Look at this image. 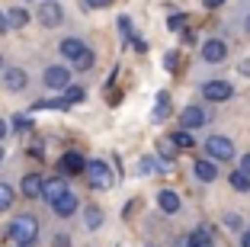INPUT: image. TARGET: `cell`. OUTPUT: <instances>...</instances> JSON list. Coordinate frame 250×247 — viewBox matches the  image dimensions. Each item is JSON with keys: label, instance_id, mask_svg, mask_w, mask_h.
<instances>
[{"label": "cell", "instance_id": "8", "mask_svg": "<svg viewBox=\"0 0 250 247\" xmlns=\"http://www.w3.org/2000/svg\"><path fill=\"white\" fill-rule=\"evenodd\" d=\"M67 84H71V74H67V67H48L45 71V87H52V90H64Z\"/></svg>", "mask_w": 250, "mask_h": 247}, {"label": "cell", "instance_id": "18", "mask_svg": "<svg viewBox=\"0 0 250 247\" xmlns=\"http://www.w3.org/2000/svg\"><path fill=\"white\" fill-rule=\"evenodd\" d=\"M228 183L237 189V193H247V189H250V174H244V170H234V174L228 177Z\"/></svg>", "mask_w": 250, "mask_h": 247}, {"label": "cell", "instance_id": "37", "mask_svg": "<svg viewBox=\"0 0 250 247\" xmlns=\"http://www.w3.org/2000/svg\"><path fill=\"white\" fill-rule=\"evenodd\" d=\"M0 71H3V55H0Z\"/></svg>", "mask_w": 250, "mask_h": 247}, {"label": "cell", "instance_id": "22", "mask_svg": "<svg viewBox=\"0 0 250 247\" xmlns=\"http://www.w3.org/2000/svg\"><path fill=\"white\" fill-rule=\"evenodd\" d=\"M83 96H87V93H83V87H74V84H67V87H64V100L71 103V106H74V103H81Z\"/></svg>", "mask_w": 250, "mask_h": 247}, {"label": "cell", "instance_id": "38", "mask_svg": "<svg viewBox=\"0 0 250 247\" xmlns=\"http://www.w3.org/2000/svg\"><path fill=\"white\" fill-rule=\"evenodd\" d=\"M247 32H250V16H247Z\"/></svg>", "mask_w": 250, "mask_h": 247}, {"label": "cell", "instance_id": "25", "mask_svg": "<svg viewBox=\"0 0 250 247\" xmlns=\"http://www.w3.org/2000/svg\"><path fill=\"white\" fill-rule=\"evenodd\" d=\"M157 148H161V157H173V154H177L173 138H161V141H157Z\"/></svg>", "mask_w": 250, "mask_h": 247}, {"label": "cell", "instance_id": "24", "mask_svg": "<svg viewBox=\"0 0 250 247\" xmlns=\"http://www.w3.org/2000/svg\"><path fill=\"white\" fill-rule=\"evenodd\" d=\"M173 145H177V148H192V145H196V141H192V135H189V129L173 132Z\"/></svg>", "mask_w": 250, "mask_h": 247}, {"label": "cell", "instance_id": "7", "mask_svg": "<svg viewBox=\"0 0 250 247\" xmlns=\"http://www.w3.org/2000/svg\"><path fill=\"white\" fill-rule=\"evenodd\" d=\"M58 167H61V174L74 177V174H83V167H87V160H83V154H77V151H67L64 157L58 160Z\"/></svg>", "mask_w": 250, "mask_h": 247}, {"label": "cell", "instance_id": "1", "mask_svg": "<svg viewBox=\"0 0 250 247\" xmlns=\"http://www.w3.org/2000/svg\"><path fill=\"white\" fill-rule=\"evenodd\" d=\"M61 55H64L67 61H74L77 71H90V67H93V51H90L81 39H64V42H61Z\"/></svg>", "mask_w": 250, "mask_h": 247}, {"label": "cell", "instance_id": "31", "mask_svg": "<svg viewBox=\"0 0 250 247\" xmlns=\"http://www.w3.org/2000/svg\"><path fill=\"white\" fill-rule=\"evenodd\" d=\"M241 170H244V174H250V154H244V157H241Z\"/></svg>", "mask_w": 250, "mask_h": 247}, {"label": "cell", "instance_id": "33", "mask_svg": "<svg viewBox=\"0 0 250 247\" xmlns=\"http://www.w3.org/2000/svg\"><path fill=\"white\" fill-rule=\"evenodd\" d=\"M221 3H225V0H206V7H208V10H218Z\"/></svg>", "mask_w": 250, "mask_h": 247}, {"label": "cell", "instance_id": "21", "mask_svg": "<svg viewBox=\"0 0 250 247\" xmlns=\"http://www.w3.org/2000/svg\"><path fill=\"white\" fill-rule=\"evenodd\" d=\"M189 247H212V234H208V231L189 234Z\"/></svg>", "mask_w": 250, "mask_h": 247}, {"label": "cell", "instance_id": "27", "mask_svg": "<svg viewBox=\"0 0 250 247\" xmlns=\"http://www.w3.org/2000/svg\"><path fill=\"white\" fill-rule=\"evenodd\" d=\"M119 29H122V39L128 42V39H132V20H128V16H119Z\"/></svg>", "mask_w": 250, "mask_h": 247}, {"label": "cell", "instance_id": "30", "mask_svg": "<svg viewBox=\"0 0 250 247\" xmlns=\"http://www.w3.org/2000/svg\"><path fill=\"white\" fill-rule=\"evenodd\" d=\"M7 29H10V20H7V13L0 10V32H7Z\"/></svg>", "mask_w": 250, "mask_h": 247}, {"label": "cell", "instance_id": "10", "mask_svg": "<svg viewBox=\"0 0 250 247\" xmlns=\"http://www.w3.org/2000/svg\"><path fill=\"white\" fill-rule=\"evenodd\" d=\"M52 209H55V215H61V218L74 215V212H77V196H74L71 189H67L64 196H58V199L52 202Z\"/></svg>", "mask_w": 250, "mask_h": 247}, {"label": "cell", "instance_id": "11", "mask_svg": "<svg viewBox=\"0 0 250 247\" xmlns=\"http://www.w3.org/2000/svg\"><path fill=\"white\" fill-rule=\"evenodd\" d=\"M39 20H42L45 26H58V22H61V7H58V0H45L42 7H39Z\"/></svg>", "mask_w": 250, "mask_h": 247}, {"label": "cell", "instance_id": "39", "mask_svg": "<svg viewBox=\"0 0 250 247\" xmlns=\"http://www.w3.org/2000/svg\"><path fill=\"white\" fill-rule=\"evenodd\" d=\"M0 160H3V148H0Z\"/></svg>", "mask_w": 250, "mask_h": 247}, {"label": "cell", "instance_id": "26", "mask_svg": "<svg viewBox=\"0 0 250 247\" xmlns=\"http://www.w3.org/2000/svg\"><path fill=\"white\" fill-rule=\"evenodd\" d=\"M186 22H189V20H186L183 13H177V16H170V20H167V26H170L173 32H183V29H186Z\"/></svg>", "mask_w": 250, "mask_h": 247}, {"label": "cell", "instance_id": "17", "mask_svg": "<svg viewBox=\"0 0 250 247\" xmlns=\"http://www.w3.org/2000/svg\"><path fill=\"white\" fill-rule=\"evenodd\" d=\"M7 20H10V29H22V26L29 22V13H26L22 7H16V10H10V13H7Z\"/></svg>", "mask_w": 250, "mask_h": 247}, {"label": "cell", "instance_id": "12", "mask_svg": "<svg viewBox=\"0 0 250 247\" xmlns=\"http://www.w3.org/2000/svg\"><path fill=\"white\" fill-rule=\"evenodd\" d=\"M42 186H45V180L39 174H26L22 177V196L26 199H39L42 196Z\"/></svg>", "mask_w": 250, "mask_h": 247}, {"label": "cell", "instance_id": "32", "mask_svg": "<svg viewBox=\"0 0 250 247\" xmlns=\"http://www.w3.org/2000/svg\"><path fill=\"white\" fill-rule=\"evenodd\" d=\"M87 3H90V7H109L112 0H87Z\"/></svg>", "mask_w": 250, "mask_h": 247}, {"label": "cell", "instance_id": "5", "mask_svg": "<svg viewBox=\"0 0 250 247\" xmlns=\"http://www.w3.org/2000/svg\"><path fill=\"white\" fill-rule=\"evenodd\" d=\"M231 93H234V87H231L228 80H208L206 87H202V96H206L208 103H221V100H231Z\"/></svg>", "mask_w": 250, "mask_h": 247}, {"label": "cell", "instance_id": "6", "mask_svg": "<svg viewBox=\"0 0 250 247\" xmlns=\"http://www.w3.org/2000/svg\"><path fill=\"white\" fill-rule=\"evenodd\" d=\"M225 55H228V45L221 42V39H208V42H202V58H206L208 65L225 61Z\"/></svg>", "mask_w": 250, "mask_h": 247}, {"label": "cell", "instance_id": "13", "mask_svg": "<svg viewBox=\"0 0 250 247\" xmlns=\"http://www.w3.org/2000/svg\"><path fill=\"white\" fill-rule=\"evenodd\" d=\"M64 193H67V183L58 180V177H55V180H45V186H42V196L48 199V202H55V199L64 196Z\"/></svg>", "mask_w": 250, "mask_h": 247}, {"label": "cell", "instance_id": "23", "mask_svg": "<svg viewBox=\"0 0 250 247\" xmlns=\"http://www.w3.org/2000/svg\"><path fill=\"white\" fill-rule=\"evenodd\" d=\"M10 205H13V189L7 183H0V212H7Z\"/></svg>", "mask_w": 250, "mask_h": 247}, {"label": "cell", "instance_id": "28", "mask_svg": "<svg viewBox=\"0 0 250 247\" xmlns=\"http://www.w3.org/2000/svg\"><path fill=\"white\" fill-rule=\"evenodd\" d=\"M13 129H20V132H22V129H32L29 116H16V119H13Z\"/></svg>", "mask_w": 250, "mask_h": 247}, {"label": "cell", "instance_id": "4", "mask_svg": "<svg viewBox=\"0 0 250 247\" xmlns=\"http://www.w3.org/2000/svg\"><path fill=\"white\" fill-rule=\"evenodd\" d=\"M206 151H208V157H215V160H231L234 157V145H231V138H225V135H212V138L206 141Z\"/></svg>", "mask_w": 250, "mask_h": 247}, {"label": "cell", "instance_id": "19", "mask_svg": "<svg viewBox=\"0 0 250 247\" xmlns=\"http://www.w3.org/2000/svg\"><path fill=\"white\" fill-rule=\"evenodd\" d=\"M170 116V96L167 93H157V112H154V122H164Z\"/></svg>", "mask_w": 250, "mask_h": 247}, {"label": "cell", "instance_id": "29", "mask_svg": "<svg viewBox=\"0 0 250 247\" xmlns=\"http://www.w3.org/2000/svg\"><path fill=\"white\" fill-rule=\"evenodd\" d=\"M164 67H167V71H173V67H177V51H167V58H164Z\"/></svg>", "mask_w": 250, "mask_h": 247}, {"label": "cell", "instance_id": "35", "mask_svg": "<svg viewBox=\"0 0 250 247\" xmlns=\"http://www.w3.org/2000/svg\"><path fill=\"white\" fill-rule=\"evenodd\" d=\"M244 247H250V231H244V241H241Z\"/></svg>", "mask_w": 250, "mask_h": 247}, {"label": "cell", "instance_id": "14", "mask_svg": "<svg viewBox=\"0 0 250 247\" xmlns=\"http://www.w3.org/2000/svg\"><path fill=\"white\" fill-rule=\"evenodd\" d=\"M157 205H161L167 215H173V212H180V196L173 193V189H161V196H157Z\"/></svg>", "mask_w": 250, "mask_h": 247}, {"label": "cell", "instance_id": "2", "mask_svg": "<svg viewBox=\"0 0 250 247\" xmlns=\"http://www.w3.org/2000/svg\"><path fill=\"white\" fill-rule=\"evenodd\" d=\"M7 234H10L13 241H20L22 247H29L32 241H36V234H39V222H36L32 215H22V218H16L13 225H10Z\"/></svg>", "mask_w": 250, "mask_h": 247}, {"label": "cell", "instance_id": "36", "mask_svg": "<svg viewBox=\"0 0 250 247\" xmlns=\"http://www.w3.org/2000/svg\"><path fill=\"white\" fill-rule=\"evenodd\" d=\"M177 247H189V241H180V244H177Z\"/></svg>", "mask_w": 250, "mask_h": 247}, {"label": "cell", "instance_id": "3", "mask_svg": "<svg viewBox=\"0 0 250 247\" xmlns=\"http://www.w3.org/2000/svg\"><path fill=\"white\" fill-rule=\"evenodd\" d=\"M83 174H87V180H90L93 189H109L112 186V170L106 167L103 160H90L87 167H83Z\"/></svg>", "mask_w": 250, "mask_h": 247}, {"label": "cell", "instance_id": "9", "mask_svg": "<svg viewBox=\"0 0 250 247\" xmlns=\"http://www.w3.org/2000/svg\"><path fill=\"white\" fill-rule=\"evenodd\" d=\"M202 122H206V109L202 106H186L183 112H180V125H183V129H199Z\"/></svg>", "mask_w": 250, "mask_h": 247}, {"label": "cell", "instance_id": "34", "mask_svg": "<svg viewBox=\"0 0 250 247\" xmlns=\"http://www.w3.org/2000/svg\"><path fill=\"white\" fill-rule=\"evenodd\" d=\"M3 135H7V122H3V119H0V138H3Z\"/></svg>", "mask_w": 250, "mask_h": 247}, {"label": "cell", "instance_id": "20", "mask_svg": "<svg viewBox=\"0 0 250 247\" xmlns=\"http://www.w3.org/2000/svg\"><path fill=\"white\" fill-rule=\"evenodd\" d=\"M83 218H87V228H100L103 225V212L96 209V205H87V209H83Z\"/></svg>", "mask_w": 250, "mask_h": 247}, {"label": "cell", "instance_id": "15", "mask_svg": "<svg viewBox=\"0 0 250 247\" xmlns=\"http://www.w3.org/2000/svg\"><path fill=\"white\" fill-rule=\"evenodd\" d=\"M192 174H196L199 180H206V183H212L215 177H218V167H215L212 160H196V167H192Z\"/></svg>", "mask_w": 250, "mask_h": 247}, {"label": "cell", "instance_id": "16", "mask_svg": "<svg viewBox=\"0 0 250 247\" xmlns=\"http://www.w3.org/2000/svg\"><path fill=\"white\" fill-rule=\"evenodd\" d=\"M26 71H20V67H10L7 71V90H22L26 87Z\"/></svg>", "mask_w": 250, "mask_h": 247}]
</instances>
